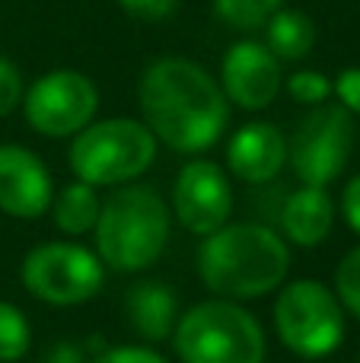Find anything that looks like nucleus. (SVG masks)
<instances>
[{
    "mask_svg": "<svg viewBox=\"0 0 360 363\" xmlns=\"http://www.w3.org/2000/svg\"><path fill=\"white\" fill-rule=\"evenodd\" d=\"M67 160L74 176L86 185H125L150 169L157 160V138L144 121L134 118L89 121L74 134Z\"/></svg>",
    "mask_w": 360,
    "mask_h": 363,
    "instance_id": "obj_5",
    "label": "nucleus"
},
{
    "mask_svg": "<svg viewBox=\"0 0 360 363\" xmlns=\"http://www.w3.org/2000/svg\"><path fill=\"white\" fill-rule=\"evenodd\" d=\"M284 77H281V61L268 45H259L252 38L236 42L233 48L223 55L220 64V89L227 102L246 108V112H259L268 108L278 99Z\"/></svg>",
    "mask_w": 360,
    "mask_h": 363,
    "instance_id": "obj_11",
    "label": "nucleus"
},
{
    "mask_svg": "<svg viewBox=\"0 0 360 363\" xmlns=\"http://www.w3.org/2000/svg\"><path fill=\"white\" fill-rule=\"evenodd\" d=\"M172 213L185 230L201 239L227 226L233 213L230 176L210 160L185 163L172 185Z\"/></svg>",
    "mask_w": 360,
    "mask_h": 363,
    "instance_id": "obj_10",
    "label": "nucleus"
},
{
    "mask_svg": "<svg viewBox=\"0 0 360 363\" xmlns=\"http://www.w3.org/2000/svg\"><path fill=\"white\" fill-rule=\"evenodd\" d=\"M55 185L42 157L19 144H0V211L16 220H35L51 211Z\"/></svg>",
    "mask_w": 360,
    "mask_h": 363,
    "instance_id": "obj_12",
    "label": "nucleus"
},
{
    "mask_svg": "<svg viewBox=\"0 0 360 363\" xmlns=\"http://www.w3.org/2000/svg\"><path fill=\"white\" fill-rule=\"evenodd\" d=\"M342 213H344V220H348V226L360 236V172L354 179L344 185V191H342Z\"/></svg>",
    "mask_w": 360,
    "mask_h": 363,
    "instance_id": "obj_26",
    "label": "nucleus"
},
{
    "mask_svg": "<svg viewBox=\"0 0 360 363\" xmlns=\"http://www.w3.org/2000/svg\"><path fill=\"white\" fill-rule=\"evenodd\" d=\"M281 4L284 0H214V10L227 26L252 32V29H261L281 10Z\"/></svg>",
    "mask_w": 360,
    "mask_h": 363,
    "instance_id": "obj_19",
    "label": "nucleus"
},
{
    "mask_svg": "<svg viewBox=\"0 0 360 363\" xmlns=\"http://www.w3.org/2000/svg\"><path fill=\"white\" fill-rule=\"evenodd\" d=\"M89 363H169L157 347L147 345H125V347H106L96 357H89Z\"/></svg>",
    "mask_w": 360,
    "mask_h": 363,
    "instance_id": "obj_23",
    "label": "nucleus"
},
{
    "mask_svg": "<svg viewBox=\"0 0 360 363\" xmlns=\"http://www.w3.org/2000/svg\"><path fill=\"white\" fill-rule=\"evenodd\" d=\"M172 347L182 363H261L265 328L236 300H204L179 315Z\"/></svg>",
    "mask_w": 360,
    "mask_h": 363,
    "instance_id": "obj_4",
    "label": "nucleus"
},
{
    "mask_svg": "<svg viewBox=\"0 0 360 363\" xmlns=\"http://www.w3.org/2000/svg\"><path fill=\"white\" fill-rule=\"evenodd\" d=\"M287 93L300 106H322L332 96V80L325 74H319V70H297L287 80Z\"/></svg>",
    "mask_w": 360,
    "mask_h": 363,
    "instance_id": "obj_21",
    "label": "nucleus"
},
{
    "mask_svg": "<svg viewBox=\"0 0 360 363\" xmlns=\"http://www.w3.org/2000/svg\"><path fill=\"white\" fill-rule=\"evenodd\" d=\"M137 102L153 138L179 153L210 150L230 125L220 83L189 57L153 61L140 77Z\"/></svg>",
    "mask_w": 360,
    "mask_h": 363,
    "instance_id": "obj_1",
    "label": "nucleus"
},
{
    "mask_svg": "<svg viewBox=\"0 0 360 363\" xmlns=\"http://www.w3.org/2000/svg\"><path fill=\"white\" fill-rule=\"evenodd\" d=\"M118 6L140 23H163L179 10V0H118Z\"/></svg>",
    "mask_w": 360,
    "mask_h": 363,
    "instance_id": "obj_24",
    "label": "nucleus"
},
{
    "mask_svg": "<svg viewBox=\"0 0 360 363\" xmlns=\"http://www.w3.org/2000/svg\"><path fill=\"white\" fill-rule=\"evenodd\" d=\"M335 226V201L325 188L303 185L293 194H287L281 207V230L300 249H316L329 239Z\"/></svg>",
    "mask_w": 360,
    "mask_h": 363,
    "instance_id": "obj_15",
    "label": "nucleus"
},
{
    "mask_svg": "<svg viewBox=\"0 0 360 363\" xmlns=\"http://www.w3.org/2000/svg\"><path fill=\"white\" fill-rule=\"evenodd\" d=\"M169 204L153 185H118L99 207L93 226L96 255L106 268L131 274L163 255L169 242Z\"/></svg>",
    "mask_w": 360,
    "mask_h": 363,
    "instance_id": "obj_3",
    "label": "nucleus"
},
{
    "mask_svg": "<svg viewBox=\"0 0 360 363\" xmlns=\"http://www.w3.org/2000/svg\"><path fill=\"white\" fill-rule=\"evenodd\" d=\"M291 249L265 223H227L198 245V277L223 300H259L284 284Z\"/></svg>",
    "mask_w": 360,
    "mask_h": 363,
    "instance_id": "obj_2",
    "label": "nucleus"
},
{
    "mask_svg": "<svg viewBox=\"0 0 360 363\" xmlns=\"http://www.w3.org/2000/svg\"><path fill=\"white\" fill-rule=\"evenodd\" d=\"M99 207H102L99 191L77 179L55 194L51 220H55V226L64 236H86V233H93L96 220H99Z\"/></svg>",
    "mask_w": 360,
    "mask_h": 363,
    "instance_id": "obj_16",
    "label": "nucleus"
},
{
    "mask_svg": "<svg viewBox=\"0 0 360 363\" xmlns=\"http://www.w3.org/2000/svg\"><path fill=\"white\" fill-rule=\"evenodd\" d=\"M287 163V140L271 121H249L236 128L227 144V166L236 179L249 185H265L278 179Z\"/></svg>",
    "mask_w": 360,
    "mask_h": 363,
    "instance_id": "obj_13",
    "label": "nucleus"
},
{
    "mask_svg": "<svg viewBox=\"0 0 360 363\" xmlns=\"http://www.w3.org/2000/svg\"><path fill=\"white\" fill-rule=\"evenodd\" d=\"M357 363H360V360H357Z\"/></svg>",
    "mask_w": 360,
    "mask_h": 363,
    "instance_id": "obj_28",
    "label": "nucleus"
},
{
    "mask_svg": "<svg viewBox=\"0 0 360 363\" xmlns=\"http://www.w3.org/2000/svg\"><path fill=\"white\" fill-rule=\"evenodd\" d=\"M332 93L338 96V106H344L351 115H360V67H348L332 83Z\"/></svg>",
    "mask_w": 360,
    "mask_h": 363,
    "instance_id": "obj_25",
    "label": "nucleus"
},
{
    "mask_svg": "<svg viewBox=\"0 0 360 363\" xmlns=\"http://www.w3.org/2000/svg\"><path fill=\"white\" fill-rule=\"evenodd\" d=\"M99 108L96 83L80 70H51L42 74L23 96V112L32 131L45 138H74Z\"/></svg>",
    "mask_w": 360,
    "mask_h": 363,
    "instance_id": "obj_9",
    "label": "nucleus"
},
{
    "mask_svg": "<svg viewBox=\"0 0 360 363\" xmlns=\"http://www.w3.org/2000/svg\"><path fill=\"white\" fill-rule=\"evenodd\" d=\"M45 363H89L86 345H77V341H57L55 347H48Z\"/></svg>",
    "mask_w": 360,
    "mask_h": 363,
    "instance_id": "obj_27",
    "label": "nucleus"
},
{
    "mask_svg": "<svg viewBox=\"0 0 360 363\" xmlns=\"http://www.w3.org/2000/svg\"><path fill=\"white\" fill-rule=\"evenodd\" d=\"M19 281L48 306H80L102 290L106 264L80 242H42L23 258Z\"/></svg>",
    "mask_w": 360,
    "mask_h": 363,
    "instance_id": "obj_7",
    "label": "nucleus"
},
{
    "mask_svg": "<svg viewBox=\"0 0 360 363\" xmlns=\"http://www.w3.org/2000/svg\"><path fill=\"white\" fill-rule=\"evenodd\" d=\"M26 86H23V74L10 57H0V118L10 115L13 108L23 102Z\"/></svg>",
    "mask_w": 360,
    "mask_h": 363,
    "instance_id": "obj_22",
    "label": "nucleus"
},
{
    "mask_svg": "<svg viewBox=\"0 0 360 363\" xmlns=\"http://www.w3.org/2000/svg\"><path fill=\"white\" fill-rule=\"evenodd\" d=\"M265 38L278 61H300V57H306L313 51L316 29H313V19L306 13L281 6L265 23Z\"/></svg>",
    "mask_w": 360,
    "mask_h": 363,
    "instance_id": "obj_17",
    "label": "nucleus"
},
{
    "mask_svg": "<svg viewBox=\"0 0 360 363\" xmlns=\"http://www.w3.org/2000/svg\"><path fill=\"white\" fill-rule=\"evenodd\" d=\"M335 296L342 303L344 313L357 315L360 319V245L351 249L348 255L342 258L335 271Z\"/></svg>",
    "mask_w": 360,
    "mask_h": 363,
    "instance_id": "obj_20",
    "label": "nucleus"
},
{
    "mask_svg": "<svg viewBox=\"0 0 360 363\" xmlns=\"http://www.w3.org/2000/svg\"><path fill=\"white\" fill-rule=\"evenodd\" d=\"M125 319L140 341L159 345L172 338L179 322V296L163 281H140L125 294Z\"/></svg>",
    "mask_w": 360,
    "mask_h": 363,
    "instance_id": "obj_14",
    "label": "nucleus"
},
{
    "mask_svg": "<svg viewBox=\"0 0 360 363\" xmlns=\"http://www.w3.org/2000/svg\"><path fill=\"white\" fill-rule=\"evenodd\" d=\"M274 332L297 357L319 360L342 347L344 309L322 281H293L274 300Z\"/></svg>",
    "mask_w": 360,
    "mask_h": 363,
    "instance_id": "obj_6",
    "label": "nucleus"
},
{
    "mask_svg": "<svg viewBox=\"0 0 360 363\" xmlns=\"http://www.w3.org/2000/svg\"><path fill=\"white\" fill-rule=\"evenodd\" d=\"M32 345V325L26 313L13 303L0 300V363H16Z\"/></svg>",
    "mask_w": 360,
    "mask_h": 363,
    "instance_id": "obj_18",
    "label": "nucleus"
},
{
    "mask_svg": "<svg viewBox=\"0 0 360 363\" xmlns=\"http://www.w3.org/2000/svg\"><path fill=\"white\" fill-rule=\"evenodd\" d=\"M354 150V115L344 106H313L287 144V160L303 185L325 188L344 172Z\"/></svg>",
    "mask_w": 360,
    "mask_h": 363,
    "instance_id": "obj_8",
    "label": "nucleus"
}]
</instances>
